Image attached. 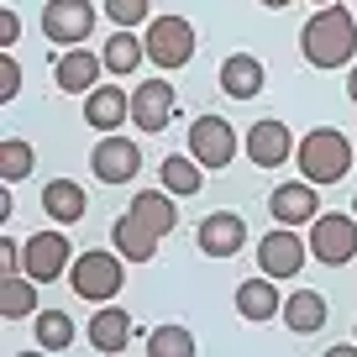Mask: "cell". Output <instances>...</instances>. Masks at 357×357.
Instances as JSON below:
<instances>
[{"instance_id": "6da1fadb", "label": "cell", "mask_w": 357, "mask_h": 357, "mask_svg": "<svg viewBox=\"0 0 357 357\" xmlns=\"http://www.w3.org/2000/svg\"><path fill=\"white\" fill-rule=\"evenodd\" d=\"M300 53H305V63H310V68H342V63H352V53H357V22H352V11H342V6H321V11L300 26Z\"/></svg>"}, {"instance_id": "7a4b0ae2", "label": "cell", "mask_w": 357, "mask_h": 357, "mask_svg": "<svg viewBox=\"0 0 357 357\" xmlns=\"http://www.w3.org/2000/svg\"><path fill=\"white\" fill-rule=\"evenodd\" d=\"M347 168H352V142L336 126H315L300 137V174L310 184H342Z\"/></svg>"}, {"instance_id": "3957f363", "label": "cell", "mask_w": 357, "mask_h": 357, "mask_svg": "<svg viewBox=\"0 0 357 357\" xmlns=\"http://www.w3.org/2000/svg\"><path fill=\"white\" fill-rule=\"evenodd\" d=\"M121 263H126L121 252H79L74 268H68V284H74L79 300L105 305V300H116V289L126 284V268Z\"/></svg>"}, {"instance_id": "277c9868", "label": "cell", "mask_w": 357, "mask_h": 357, "mask_svg": "<svg viewBox=\"0 0 357 357\" xmlns=\"http://www.w3.org/2000/svg\"><path fill=\"white\" fill-rule=\"evenodd\" d=\"M142 43H147V58H153L163 74H174V68H184L195 58V26L184 22V16H153Z\"/></svg>"}, {"instance_id": "5b68a950", "label": "cell", "mask_w": 357, "mask_h": 357, "mask_svg": "<svg viewBox=\"0 0 357 357\" xmlns=\"http://www.w3.org/2000/svg\"><path fill=\"white\" fill-rule=\"evenodd\" d=\"M305 242H310V236H305ZM305 242H300L294 226H273L268 236H257V273H268V279H300L305 257H310Z\"/></svg>"}, {"instance_id": "8992f818", "label": "cell", "mask_w": 357, "mask_h": 357, "mask_svg": "<svg viewBox=\"0 0 357 357\" xmlns=\"http://www.w3.org/2000/svg\"><path fill=\"white\" fill-rule=\"evenodd\" d=\"M310 257L342 268L357 257V215H315L310 221Z\"/></svg>"}, {"instance_id": "52a82bcc", "label": "cell", "mask_w": 357, "mask_h": 357, "mask_svg": "<svg viewBox=\"0 0 357 357\" xmlns=\"http://www.w3.org/2000/svg\"><path fill=\"white\" fill-rule=\"evenodd\" d=\"M68 268H74V247H68L63 231H37L22 242V273H32L37 284H53Z\"/></svg>"}, {"instance_id": "ba28073f", "label": "cell", "mask_w": 357, "mask_h": 357, "mask_svg": "<svg viewBox=\"0 0 357 357\" xmlns=\"http://www.w3.org/2000/svg\"><path fill=\"white\" fill-rule=\"evenodd\" d=\"M43 32H47V43H58V47L89 43V32H95V6H89V0H47L43 6Z\"/></svg>"}, {"instance_id": "9c48e42d", "label": "cell", "mask_w": 357, "mask_h": 357, "mask_svg": "<svg viewBox=\"0 0 357 357\" xmlns=\"http://www.w3.org/2000/svg\"><path fill=\"white\" fill-rule=\"evenodd\" d=\"M190 153L200 158L205 168H215V174H221V168L236 158V132H231V121H226V116H195V126H190Z\"/></svg>"}, {"instance_id": "30bf717a", "label": "cell", "mask_w": 357, "mask_h": 357, "mask_svg": "<svg viewBox=\"0 0 357 357\" xmlns=\"http://www.w3.org/2000/svg\"><path fill=\"white\" fill-rule=\"evenodd\" d=\"M89 168H95V178H100V184H132L137 168H142V153H137L132 137L105 132V142L89 153Z\"/></svg>"}, {"instance_id": "8fae6325", "label": "cell", "mask_w": 357, "mask_h": 357, "mask_svg": "<svg viewBox=\"0 0 357 357\" xmlns=\"http://www.w3.org/2000/svg\"><path fill=\"white\" fill-rule=\"evenodd\" d=\"M178 111V95L168 79H142V84L132 89V121L142 126V132H163L168 121H174Z\"/></svg>"}, {"instance_id": "7c38bea8", "label": "cell", "mask_w": 357, "mask_h": 357, "mask_svg": "<svg viewBox=\"0 0 357 357\" xmlns=\"http://www.w3.org/2000/svg\"><path fill=\"white\" fill-rule=\"evenodd\" d=\"M321 184H310V178H289V184H279V190L268 195V211H273V221L279 226H305L321 215Z\"/></svg>"}, {"instance_id": "4fadbf2b", "label": "cell", "mask_w": 357, "mask_h": 357, "mask_svg": "<svg viewBox=\"0 0 357 357\" xmlns=\"http://www.w3.org/2000/svg\"><path fill=\"white\" fill-rule=\"evenodd\" d=\"M100 74H111V68H105V53H89L84 43L68 47V53L58 58V68H53V79H58L63 95H89V89L100 84Z\"/></svg>"}, {"instance_id": "5bb4252c", "label": "cell", "mask_w": 357, "mask_h": 357, "mask_svg": "<svg viewBox=\"0 0 357 357\" xmlns=\"http://www.w3.org/2000/svg\"><path fill=\"white\" fill-rule=\"evenodd\" d=\"M247 242V221L236 211H215L200 221V252L205 257H236Z\"/></svg>"}, {"instance_id": "9a60e30c", "label": "cell", "mask_w": 357, "mask_h": 357, "mask_svg": "<svg viewBox=\"0 0 357 357\" xmlns=\"http://www.w3.org/2000/svg\"><path fill=\"white\" fill-rule=\"evenodd\" d=\"M247 158H252L257 168H279L294 158V137L284 121H252V132H247Z\"/></svg>"}, {"instance_id": "2e32d148", "label": "cell", "mask_w": 357, "mask_h": 357, "mask_svg": "<svg viewBox=\"0 0 357 357\" xmlns=\"http://www.w3.org/2000/svg\"><path fill=\"white\" fill-rule=\"evenodd\" d=\"M126 116H132V95H126L121 84H95L84 95V121L95 126V132H116Z\"/></svg>"}, {"instance_id": "e0dca14e", "label": "cell", "mask_w": 357, "mask_h": 357, "mask_svg": "<svg viewBox=\"0 0 357 357\" xmlns=\"http://www.w3.org/2000/svg\"><path fill=\"white\" fill-rule=\"evenodd\" d=\"M236 315L242 321H252V326H263V321H273V315H284V294H279V284L268 279H247V284H236Z\"/></svg>"}, {"instance_id": "ac0fdd59", "label": "cell", "mask_w": 357, "mask_h": 357, "mask_svg": "<svg viewBox=\"0 0 357 357\" xmlns=\"http://www.w3.org/2000/svg\"><path fill=\"white\" fill-rule=\"evenodd\" d=\"M263 84H268V74H263V63H257L252 53H231L221 63V89L231 95V100H257Z\"/></svg>"}, {"instance_id": "d6986e66", "label": "cell", "mask_w": 357, "mask_h": 357, "mask_svg": "<svg viewBox=\"0 0 357 357\" xmlns=\"http://www.w3.org/2000/svg\"><path fill=\"white\" fill-rule=\"evenodd\" d=\"M111 242H116V252H121L126 263H153V252H158V231H147L132 211L111 226Z\"/></svg>"}, {"instance_id": "ffe728a7", "label": "cell", "mask_w": 357, "mask_h": 357, "mask_svg": "<svg viewBox=\"0 0 357 357\" xmlns=\"http://www.w3.org/2000/svg\"><path fill=\"white\" fill-rule=\"evenodd\" d=\"M89 347H95V352H126V347H132V315L105 305V310L89 321Z\"/></svg>"}, {"instance_id": "44dd1931", "label": "cell", "mask_w": 357, "mask_h": 357, "mask_svg": "<svg viewBox=\"0 0 357 357\" xmlns=\"http://www.w3.org/2000/svg\"><path fill=\"white\" fill-rule=\"evenodd\" d=\"M43 211L53 215L58 226H74V221H84L89 200H84V190H79L74 178H53V184L43 190Z\"/></svg>"}, {"instance_id": "7402d4cb", "label": "cell", "mask_w": 357, "mask_h": 357, "mask_svg": "<svg viewBox=\"0 0 357 357\" xmlns=\"http://www.w3.org/2000/svg\"><path fill=\"white\" fill-rule=\"evenodd\" d=\"M0 315L6 321L37 315V279L32 273H0Z\"/></svg>"}, {"instance_id": "603a6c76", "label": "cell", "mask_w": 357, "mask_h": 357, "mask_svg": "<svg viewBox=\"0 0 357 357\" xmlns=\"http://www.w3.org/2000/svg\"><path fill=\"white\" fill-rule=\"evenodd\" d=\"M284 326H289L294 336H315L326 326V300L315 289H294L289 300H284Z\"/></svg>"}, {"instance_id": "cb8c5ba5", "label": "cell", "mask_w": 357, "mask_h": 357, "mask_svg": "<svg viewBox=\"0 0 357 357\" xmlns=\"http://www.w3.org/2000/svg\"><path fill=\"white\" fill-rule=\"evenodd\" d=\"M132 215L147 226V231H158V236H168L178 226V205L168 200V190H142L132 200Z\"/></svg>"}, {"instance_id": "d4e9b609", "label": "cell", "mask_w": 357, "mask_h": 357, "mask_svg": "<svg viewBox=\"0 0 357 357\" xmlns=\"http://www.w3.org/2000/svg\"><path fill=\"white\" fill-rule=\"evenodd\" d=\"M142 58H147V43L132 37V26H116L111 43H105V68H111V74H137Z\"/></svg>"}, {"instance_id": "484cf974", "label": "cell", "mask_w": 357, "mask_h": 357, "mask_svg": "<svg viewBox=\"0 0 357 357\" xmlns=\"http://www.w3.org/2000/svg\"><path fill=\"white\" fill-rule=\"evenodd\" d=\"M200 158H163V168H158V178H163V190L168 195H195V190H200V184H205V174H200Z\"/></svg>"}, {"instance_id": "4316f807", "label": "cell", "mask_w": 357, "mask_h": 357, "mask_svg": "<svg viewBox=\"0 0 357 357\" xmlns=\"http://www.w3.org/2000/svg\"><path fill=\"white\" fill-rule=\"evenodd\" d=\"M147 352L153 357H195V336L190 326H153V336H147Z\"/></svg>"}, {"instance_id": "83f0119b", "label": "cell", "mask_w": 357, "mask_h": 357, "mask_svg": "<svg viewBox=\"0 0 357 357\" xmlns=\"http://www.w3.org/2000/svg\"><path fill=\"white\" fill-rule=\"evenodd\" d=\"M37 347L43 352H68L74 347V321L63 310H43L37 315Z\"/></svg>"}, {"instance_id": "f1b7e54d", "label": "cell", "mask_w": 357, "mask_h": 357, "mask_svg": "<svg viewBox=\"0 0 357 357\" xmlns=\"http://www.w3.org/2000/svg\"><path fill=\"white\" fill-rule=\"evenodd\" d=\"M32 163H37V153H32L26 137H6V142H0V178H6V184L26 178V174H32Z\"/></svg>"}, {"instance_id": "f546056e", "label": "cell", "mask_w": 357, "mask_h": 357, "mask_svg": "<svg viewBox=\"0 0 357 357\" xmlns=\"http://www.w3.org/2000/svg\"><path fill=\"white\" fill-rule=\"evenodd\" d=\"M105 16L116 26H142L147 22V0H105Z\"/></svg>"}, {"instance_id": "4dcf8cb0", "label": "cell", "mask_w": 357, "mask_h": 357, "mask_svg": "<svg viewBox=\"0 0 357 357\" xmlns=\"http://www.w3.org/2000/svg\"><path fill=\"white\" fill-rule=\"evenodd\" d=\"M16 95H22V63L6 58V63H0V100H16Z\"/></svg>"}, {"instance_id": "1f68e13d", "label": "cell", "mask_w": 357, "mask_h": 357, "mask_svg": "<svg viewBox=\"0 0 357 357\" xmlns=\"http://www.w3.org/2000/svg\"><path fill=\"white\" fill-rule=\"evenodd\" d=\"M16 37H22V16H16V11H0V47H11Z\"/></svg>"}, {"instance_id": "d6a6232c", "label": "cell", "mask_w": 357, "mask_h": 357, "mask_svg": "<svg viewBox=\"0 0 357 357\" xmlns=\"http://www.w3.org/2000/svg\"><path fill=\"white\" fill-rule=\"evenodd\" d=\"M16 268H22V252H16V247H0V273H16Z\"/></svg>"}, {"instance_id": "836d02e7", "label": "cell", "mask_w": 357, "mask_h": 357, "mask_svg": "<svg viewBox=\"0 0 357 357\" xmlns=\"http://www.w3.org/2000/svg\"><path fill=\"white\" fill-rule=\"evenodd\" d=\"M347 95H352V105H357V68L347 74Z\"/></svg>"}, {"instance_id": "e575fe53", "label": "cell", "mask_w": 357, "mask_h": 357, "mask_svg": "<svg viewBox=\"0 0 357 357\" xmlns=\"http://www.w3.org/2000/svg\"><path fill=\"white\" fill-rule=\"evenodd\" d=\"M263 6H273V11H279V6H289V0H263Z\"/></svg>"}, {"instance_id": "d590c367", "label": "cell", "mask_w": 357, "mask_h": 357, "mask_svg": "<svg viewBox=\"0 0 357 357\" xmlns=\"http://www.w3.org/2000/svg\"><path fill=\"white\" fill-rule=\"evenodd\" d=\"M315 6H336V0H315Z\"/></svg>"}, {"instance_id": "8d00e7d4", "label": "cell", "mask_w": 357, "mask_h": 357, "mask_svg": "<svg viewBox=\"0 0 357 357\" xmlns=\"http://www.w3.org/2000/svg\"><path fill=\"white\" fill-rule=\"evenodd\" d=\"M352 215H357V200H352Z\"/></svg>"}]
</instances>
